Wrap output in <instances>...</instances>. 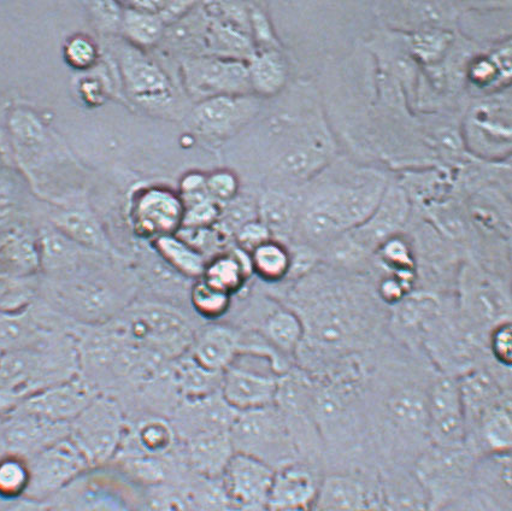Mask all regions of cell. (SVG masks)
<instances>
[{"label":"cell","mask_w":512,"mask_h":511,"mask_svg":"<svg viewBox=\"0 0 512 511\" xmlns=\"http://www.w3.org/2000/svg\"><path fill=\"white\" fill-rule=\"evenodd\" d=\"M291 310L302 321L304 336L296 356L311 367L338 358L362 343L369 330V303L343 285H328L315 275L303 276L291 293Z\"/></svg>","instance_id":"1"},{"label":"cell","mask_w":512,"mask_h":511,"mask_svg":"<svg viewBox=\"0 0 512 511\" xmlns=\"http://www.w3.org/2000/svg\"><path fill=\"white\" fill-rule=\"evenodd\" d=\"M380 182L325 189L314 193L299 211L298 222L311 243H329L363 225L384 196Z\"/></svg>","instance_id":"2"},{"label":"cell","mask_w":512,"mask_h":511,"mask_svg":"<svg viewBox=\"0 0 512 511\" xmlns=\"http://www.w3.org/2000/svg\"><path fill=\"white\" fill-rule=\"evenodd\" d=\"M113 326L128 344L170 362L187 354L196 337L187 317L172 305L162 303L134 305Z\"/></svg>","instance_id":"3"},{"label":"cell","mask_w":512,"mask_h":511,"mask_svg":"<svg viewBox=\"0 0 512 511\" xmlns=\"http://www.w3.org/2000/svg\"><path fill=\"white\" fill-rule=\"evenodd\" d=\"M235 454H243L260 460L274 471L294 463L297 455L290 424L276 405L240 411L231 431Z\"/></svg>","instance_id":"4"},{"label":"cell","mask_w":512,"mask_h":511,"mask_svg":"<svg viewBox=\"0 0 512 511\" xmlns=\"http://www.w3.org/2000/svg\"><path fill=\"white\" fill-rule=\"evenodd\" d=\"M69 439L90 467L107 463L119 454L126 439V421L114 398L98 395L69 424Z\"/></svg>","instance_id":"5"},{"label":"cell","mask_w":512,"mask_h":511,"mask_svg":"<svg viewBox=\"0 0 512 511\" xmlns=\"http://www.w3.org/2000/svg\"><path fill=\"white\" fill-rule=\"evenodd\" d=\"M182 84L194 102L221 96L253 95L247 62L215 56L185 57Z\"/></svg>","instance_id":"6"},{"label":"cell","mask_w":512,"mask_h":511,"mask_svg":"<svg viewBox=\"0 0 512 511\" xmlns=\"http://www.w3.org/2000/svg\"><path fill=\"white\" fill-rule=\"evenodd\" d=\"M261 102L255 95L221 96L198 102L188 116L193 133L214 142L237 135L260 111Z\"/></svg>","instance_id":"7"},{"label":"cell","mask_w":512,"mask_h":511,"mask_svg":"<svg viewBox=\"0 0 512 511\" xmlns=\"http://www.w3.org/2000/svg\"><path fill=\"white\" fill-rule=\"evenodd\" d=\"M434 448H466L468 427L458 380L441 378L427 395V432Z\"/></svg>","instance_id":"8"},{"label":"cell","mask_w":512,"mask_h":511,"mask_svg":"<svg viewBox=\"0 0 512 511\" xmlns=\"http://www.w3.org/2000/svg\"><path fill=\"white\" fill-rule=\"evenodd\" d=\"M184 205L178 192L162 186L140 190L131 204V222L140 238L150 239L174 236L182 227Z\"/></svg>","instance_id":"9"},{"label":"cell","mask_w":512,"mask_h":511,"mask_svg":"<svg viewBox=\"0 0 512 511\" xmlns=\"http://www.w3.org/2000/svg\"><path fill=\"white\" fill-rule=\"evenodd\" d=\"M275 471L268 464L234 454L222 475V489L235 511H266Z\"/></svg>","instance_id":"10"},{"label":"cell","mask_w":512,"mask_h":511,"mask_svg":"<svg viewBox=\"0 0 512 511\" xmlns=\"http://www.w3.org/2000/svg\"><path fill=\"white\" fill-rule=\"evenodd\" d=\"M55 297L68 314L90 325H103L122 313V296L104 281L66 280L57 287Z\"/></svg>","instance_id":"11"},{"label":"cell","mask_w":512,"mask_h":511,"mask_svg":"<svg viewBox=\"0 0 512 511\" xmlns=\"http://www.w3.org/2000/svg\"><path fill=\"white\" fill-rule=\"evenodd\" d=\"M28 467L31 473L28 491L34 497H41L72 483L90 464L68 437L31 457Z\"/></svg>","instance_id":"12"},{"label":"cell","mask_w":512,"mask_h":511,"mask_svg":"<svg viewBox=\"0 0 512 511\" xmlns=\"http://www.w3.org/2000/svg\"><path fill=\"white\" fill-rule=\"evenodd\" d=\"M98 395L91 381L78 374L63 383L33 393L17 410L69 425Z\"/></svg>","instance_id":"13"},{"label":"cell","mask_w":512,"mask_h":511,"mask_svg":"<svg viewBox=\"0 0 512 511\" xmlns=\"http://www.w3.org/2000/svg\"><path fill=\"white\" fill-rule=\"evenodd\" d=\"M121 70L126 90L135 102L150 108L172 102L174 90L167 73L143 50L131 46L123 51Z\"/></svg>","instance_id":"14"},{"label":"cell","mask_w":512,"mask_h":511,"mask_svg":"<svg viewBox=\"0 0 512 511\" xmlns=\"http://www.w3.org/2000/svg\"><path fill=\"white\" fill-rule=\"evenodd\" d=\"M278 389L279 377L240 367L237 363L222 374L221 395L239 413L274 405Z\"/></svg>","instance_id":"15"},{"label":"cell","mask_w":512,"mask_h":511,"mask_svg":"<svg viewBox=\"0 0 512 511\" xmlns=\"http://www.w3.org/2000/svg\"><path fill=\"white\" fill-rule=\"evenodd\" d=\"M9 455L33 457L69 437V425L16 410L3 421Z\"/></svg>","instance_id":"16"},{"label":"cell","mask_w":512,"mask_h":511,"mask_svg":"<svg viewBox=\"0 0 512 511\" xmlns=\"http://www.w3.org/2000/svg\"><path fill=\"white\" fill-rule=\"evenodd\" d=\"M238 414L239 411L225 401L220 391L208 397L182 401L172 425L176 436L185 440L203 432H229Z\"/></svg>","instance_id":"17"},{"label":"cell","mask_w":512,"mask_h":511,"mask_svg":"<svg viewBox=\"0 0 512 511\" xmlns=\"http://www.w3.org/2000/svg\"><path fill=\"white\" fill-rule=\"evenodd\" d=\"M408 214L405 193L399 189L385 190L372 216L360 227L352 229L351 242L361 251L385 244L404 225Z\"/></svg>","instance_id":"18"},{"label":"cell","mask_w":512,"mask_h":511,"mask_svg":"<svg viewBox=\"0 0 512 511\" xmlns=\"http://www.w3.org/2000/svg\"><path fill=\"white\" fill-rule=\"evenodd\" d=\"M319 484L308 469L291 463L276 469L266 511H306L314 507Z\"/></svg>","instance_id":"19"},{"label":"cell","mask_w":512,"mask_h":511,"mask_svg":"<svg viewBox=\"0 0 512 511\" xmlns=\"http://www.w3.org/2000/svg\"><path fill=\"white\" fill-rule=\"evenodd\" d=\"M243 350V338L232 327L213 325L196 333L190 354L211 372L223 373Z\"/></svg>","instance_id":"20"},{"label":"cell","mask_w":512,"mask_h":511,"mask_svg":"<svg viewBox=\"0 0 512 511\" xmlns=\"http://www.w3.org/2000/svg\"><path fill=\"white\" fill-rule=\"evenodd\" d=\"M188 464L208 480L221 479L235 454L229 432L211 431L185 439Z\"/></svg>","instance_id":"21"},{"label":"cell","mask_w":512,"mask_h":511,"mask_svg":"<svg viewBox=\"0 0 512 511\" xmlns=\"http://www.w3.org/2000/svg\"><path fill=\"white\" fill-rule=\"evenodd\" d=\"M472 457L466 448L439 449L434 448L420 464L419 479L423 487H433L434 490H449L466 479L473 469Z\"/></svg>","instance_id":"22"},{"label":"cell","mask_w":512,"mask_h":511,"mask_svg":"<svg viewBox=\"0 0 512 511\" xmlns=\"http://www.w3.org/2000/svg\"><path fill=\"white\" fill-rule=\"evenodd\" d=\"M222 374L204 368L188 354L170 362L169 379L184 401H192L221 391Z\"/></svg>","instance_id":"23"},{"label":"cell","mask_w":512,"mask_h":511,"mask_svg":"<svg viewBox=\"0 0 512 511\" xmlns=\"http://www.w3.org/2000/svg\"><path fill=\"white\" fill-rule=\"evenodd\" d=\"M369 496L362 481L349 475H331L319 485L315 511H366Z\"/></svg>","instance_id":"24"},{"label":"cell","mask_w":512,"mask_h":511,"mask_svg":"<svg viewBox=\"0 0 512 511\" xmlns=\"http://www.w3.org/2000/svg\"><path fill=\"white\" fill-rule=\"evenodd\" d=\"M252 273L250 255L240 249L219 254L208 260L202 278L216 290L232 296L243 289Z\"/></svg>","instance_id":"25"},{"label":"cell","mask_w":512,"mask_h":511,"mask_svg":"<svg viewBox=\"0 0 512 511\" xmlns=\"http://www.w3.org/2000/svg\"><path fill=\"white\" fill-rule=\"evenodd\" d=\"M208 17L205 56L222 57L243 62H249L255 56L256 46L253 44L249 33L229 25V23Z\"/></svg>","instance_id":"26"},{"label":"cell","mask_w":512,"mask_h":511,"mask_svg":"<svg viewBox=\"0 0 512 511\" xmlns=\"http://www.w3.org/2000/svg\"><path fill=\"white\" fill-rule=\"evenodd\" d=\"M253 95L270 97L285 87L288 79V67L280 50L256 51L247 62Z\"/></svg>","instance_id":"27"},{"label":"cell","mask_w":512,"mask_h":511,"mask_svg":"<svg viewBox=\"0 0 512 511\" xmlns=\"http://www.w3.org/2000/svg\"><path fill=\"white\" fill-rule=\"evenodd\" d=\"M152 244L158 257L181 278L192 281L202 278L207 258L176 234L153 240Z\"/></svg>","instance_id":"28"},{"label":"cell","mask_w":512,"mask_h":511,"mask_svg":"<svg viewBox=\"0 0 512 511\" xmlns=\"http://www.w3.org/2000/svg\"><path fill=\"white\" fill-rule=\"evenodd\" d=\"M57 231L84 249L107 251L109 242L96 217L87 210L67 209L54 217Z\"/></svg>","instance_id":"29"},{"label":"cell","mask_w":512,"mask_h":511,"mask_svg":"<svg viewBox=\"0 0 512 511\" xmlns=\"http://www.w3.org/2000/svg\"><path fill=\"white\" fill-rule=\"evenodd\" d=\"M461 390L464 413H466L467 427L470 420L478 422L480 417L499 403L502 395L496 381L485 372H474L458 380Z\"/></svg>","instance_id":"30"},{"label":"cell","mask_w":512,"mask_h":511,"mask_svg":"<svg viewBox=\"0 0 512 511\" xmlns=\"http://www.w3.org/2000/svg\"><path fill=\"white\" fill-rule=\"evenodd\" d=\"M257 207L258 220L266 226L272 238L290 237L299 215L291 197L282 192L268 191L261 197Z\"/></svg>","instance_id":"31"},{"label":"cell","mask_w":512,"mask_h":511,"mask_svg":"<svg viewBox=\"0 0 512 511\" xmlns=\"http://www.w3.org/2000/svg\"><path fill=\"white\" fill-rule=\"evenodd\" d=\"M264 336L281 354L296 356L304 336L302 321L290 308H280L267 317Z\"/></svg>","instance_id":"32"},{"label":"cell","mask_w":512,"mask_h":511,"mask_svg":"<svg viewBox=\"0 0 512 511\" xmlns=\"http://www.w3.org/2000/svg\"><path fill=\"white\" fill-rule=\"evenodd\" d=\"M166 28L160 15L123 5L121 32L134 48L144 51L160 44Z\"/></svg>","instance_id":"33"},{"label":"cell","mask_w":512,"mask_h":511,"mask_svg":"<svg viewBox=\"0 0 512 511\" xmlns=\"http://www.w3.org/2000/svg\"><path fill=\"white\" fill-rule=\"evenodd\" d=\"M476 424L479 427L481 443L490 454H510L512 424L509 403L494 405Z\"/></svg>","instance_id":"34"},{"label":"cell","mask_w":512,"mask_h":511,"mask_svg":"<svg viewBox=\"0 0 512 511\" xmlns=\"http://www.w3.org/2000/svg\"><path fill=\"white\" fill-rule=\"evenodd\" d=\"M81 249L57 229L46 232L39 244L41 266L52 273L72 272L80 261Z\"/></svg>","instance_id":"35"},{"label":"cell","mask_w":512,"mask_h":511,"mask_svg":"<svg viewBox=\"0 0 512 511\" xmlns=\"http://www.w3.org/2000/svg\"><path fill=\"white\" fill-rule=\"evenodd\" d=\"M41 266L39 245L28 237L11 238L0 249V274L28 278Z\"/></svg>","instance_id":"36"},{"label":"cell","mask_w":512,"mask_h":511,"mask_svg":"<svg viewBox=\"0 0 512 511\" xmlns=\"http://www.w3.org/2000/svg\"><path fill=\"white\" fill-rule=\"evenodd\" d=\"M176 439L178 436L172 422L161 417H151L141 422L135 430L134 442L139 452L129 456L162 457L173 450Z\"/></svg>","instance_id":"37"},{"label":"cell","mask_w":512,"mask_h":511,"mask_svg":"<svg viewBox=\"0 0 512 511\" xmlns=\"http://www.w3.org/2000/svg\"><path fill=\"white\" fill-rule=\"evenodd\" d=\"M252 272L268 283H278L290 274L291 254L278 240L258 246L250 254Z\"/></svg>","instance_id":"38"},{"label":"cell","mask_w":512,"mask_h":511,"mask_svg":"<svg viewBox=\"0 0 512 511\" xmlns=\"http://www.w3.org/2000/svg\"><path fill=\"white\" fill-rule=\"evenodd\" d=\"M394 421L406 431L427 432V396L419 391L403 390L391 399Z\"/></svg>","instance_id":"39"},{"label":"cell","mask_w":512,"mask_h":511,"mask_svg":"<svg viewBox=\"0 0 512 511\" xmlns=\"http://www.w3.org/2000/svg\"><path fill=\"white\" fill-rule=\"evenodd\" d=\"M188 301L196 313L207 320H219L231 308L232 296L205 283L203 279L193 281L188 291Z\"/></svg>","instance_id":"40"},{"label":"cell","mask_w":512,"mask_h":511,"mask_svg":"<svg viewBox=\"0 0 512 511\" xmlns=\"http://www.w3.org/2000/svg\"><path fill=\"white\" fill-rule=\"evenodd\" d=\"M26 279L0 274V314H19L31 307L35 291Z\"/></svg>","instance_id":"41"},{"label":"cell","mask_w":512,"mask_h":511,"mask_svg":"<svg viewBox=\"0 0 512 511\" xmlns=\"http://www.w3.org/2000/svg\"><path fill=\"white\" fill-rule=\"evenodd\" d=\"M31 483L28 463L17 456L0 460V497L17 498L27 492Z\"/></svg>","instance_id":"42"},{"label":"cell","mask_w":512,"mask_h":511,"mask_svg":"<svg viewBox=\"0 0 512 511\" xmlns=\"http://www.w3.org/2000/svg\"><path fill=\"white\" fill-rule=\"evenodd\" d=\"M256 220H258L257 203L238 195L233 201L223 205L217 225H221L226 233L235 234L246 223Z\"/></svg>","instance_id":"43"},{"label":"cell","mask_w":512,"mask_h":511,"mask_svg":"<svg viewBox=\"0 0 512 511\" xmlns=\"http://www.w3.org/2000/svg\"><path fill=\"white\" fill-rule=\"evenodd\" d=\"M64 58L74 69H90L97 62L98 49L90 38L85 35H75L64 46Z\"/></svg>","instance_id":"44"},{"label":"cell","mask_w":512,"mask_h":511,"mask_svg":"<svg viewBox=\"0 0 512 511\" xmlns=\"http://www.w3.org/2000/svg\"><path fill=\"white\" fill-rule=\"evenodd\" d=\"M207 191L211 201L223 207L239 195L237 175L229 170H216V172L208 174Z\"/></svg>","instance_id":"45"},{"label":"cell","mask_w":512,"mask_h":511,"mask_svg":"<svg viewBox=\"0 0 512 511\" xmlns=\"http://www.w3.org/2000/svg\"><path fill=\"white\" fill-rule=\"evenodd\" d=\"M221 205L211 201L200 202L185 208L182 227L187 229H202L214 227L221 217Z\"/></svg>","instance_id":"46"},{"label":"cell","mask_w":512,"mask_h":511,"mask_svg":"<svg viewBox=\"0 0 512 511\" xmlns=\"http://www.w3.org/2000/svg\"><path fill=\"white\" fill-rule=\"evenodd\" d=\"M250 5L251 37L257 51L279 50V41L276 39L272 26L266 14L257 5Z\"/></svg>","instance_id":"47"},{"label":"cell","mask_w":512,"mask_h":511,"mask_svg":"<svg viewBox=\"0 0 512 511\" xmlns=\"http://www.w3.org/2000/svg\"><path fill=\"white\" fill-rule=\"evenodd\" d=\"M125 464L129 473L145 483H161L166 477L161 457L128 456Z\"/></svg>","instance_id":"48"},{"label":"cell","mask_w":512,"mask_h":511,"mask_svg":"<svg viewBox=\"0 0 512 511\" xmlns=\"http://www.w3.org/2000/svg\"><path fill=\"white\" fill-rule=\"evenodd\" d=\"M11 131L25 145H38L44 140V128L35 116L17 111L11 119Z\"/></svg>","instance_id":"49"},{"label":"cell","mask_w":512,"mask_h":511,"mask_svg":"<svg viewBox=\"0 0 512 511\" xmlns=\"http://www.w3.org/2000/svg\"><path fill=\"white\" fill-rule=\"evenodd\" d=\"M178 195L184 209L208 201L210 197L207 191V175L199 172L186 174L180 181Z\"/></svg>","instance_id":"50"},{"label":"cell","mask_w":512,"mask_h":511,"mask_svg":"<svg viewBox=\"0 0 512 511\" xmlns=\"http://www.w3.org/2000/svg\"><path fill=\"white\" fill-rule=\"evenodd\" d=\"M234 236L238 249L246 252L247 255L255 251L258 246L273 239L266 226H264L260 220L246 223Z\"/></svg>","instance_id":"51"},{"label":"cell","mask_w":512,"mask_h":511,"mask_svg":"<svg viewBox=\"0 0 512 511\" xmlns=\"http://www.w3.org/2000/svg\"><path fill=\"white\" fill-rule=\"evenodd\" d=\"M93 19L104 32L121 31L123 7L114 2H99L88 4Z\"/></svg>","instance_id":"52"},{"label":"cell","mask_w":512,"mask_h":511,"mask_svg":"<svg viewBox=\"0 0 512 511\" xmlns=\"http://www.w3.org/2000/svg\"><path fill=\"white\" fill-rule=\"evenodd\" d=\"M512 330L510 321L500 323L491 332V350L494 357L503 366L510 367L512 362Z\"/></svg>","instance_id":"53"},{"label":"cell","mask_w":512,"mask_h":511,"mask_svg":"<svg viewBox=\"0 0 512 511\" xmlns=\"http://www.w3.org/2000/svg\"><path fill=\"white\" fill-rule=\"evenodd\" d=\"M197 7V3L194 2H166L161 11V19L166 26L173 25L181 19L191 13V11Z\"/></svg>","instance_id":"54"},{"label":"cell","mask_w":512,"mask_h":511,"mask_svg":"<svg viewBox=\"0 0 512 511\" xmlns=\"http://www.w3.org/2000/svg\"><path fill=\"white\" fill-rule=\"evenodd\" d=\"M384 248L385 257L393 264L405 267L410 263L409 252L406 250V246L402 242H399V240H388Z\"/></svg>","instance_id":"55"},{"label":"cell","mask_w":512,"mask_h":511,"mask_svg":"<svg viewBox=\"0 0 512 511\" xmlns=\"http://www.w3.org/2000/svg\"><path fill=\"white\" fill-rule=\"evenodd\" d=\"M81 93L88 102L96 104L102 99L103 92L97 81H85L81 85Z\"/></svg>","instance_id":"56"},{"label":"cell","mask_w":512,"mask_h":511,"mask_svg":"<svg viewBox=\"0 0 512 511\" xmlns=\"http://www.w3.org/2000/svg\"><path fill=\"white\" fill-rule=\"evenodd\" d=\"M494 74H496V67L493 66L492 62L482 61L476 64L474 67V78L481 82L492 80Z\"/></svg>","instance_id":"57"},{"label":"cell","mask_w":512,"mask_h":511,"mask_svg":"<svg viewBox=\"0 0 512 511\" xmlns=\"http://www.w3.org/2000/svg\"><path fill=\"white\" fill-rule=\"evenodd\" d=\"M8 511H52L50 505L41 503L37 499H31V501H20L13 505Z\"/></svg>","instance_id":"58"},{"label":"cell","mask_w":512,"mask_h":511,"mask_svg":"<svg viewBox=\"0 0 512 511\" xmlns=\"http://www.w3.org/2000/svg\"><path fill=\"white\" fill-rule=\"evenodd\" d=\"M9 456L7 437H5L3 421L0 420V460Z\"/></svg>","instance_id":"59"},{"label":"cell","mask_w":512,"mask_h":511,"mask_svg":"<svg viewBox=\"0 0 512 511\" xmlns=\"http://www.w3.org/2000/svg\"><path fill=\"white\" fill-rule=\"evenodd\" d=\"M0 356H2V351H0Z\"/></svg>","instance_id":"60"}]
</instances>
